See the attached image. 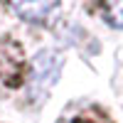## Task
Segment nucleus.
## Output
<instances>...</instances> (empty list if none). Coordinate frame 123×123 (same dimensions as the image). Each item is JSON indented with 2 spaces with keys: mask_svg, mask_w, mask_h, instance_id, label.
Segmentation results:
<instances>
[{
  "mask_svg": "<svg viewBox=\"0 0 123 123\" xmlns=\"http://www.w3.org/2000/svg\"><path fill=\"white\" fill-rule=\"evenodd\" d=\"M30 79V64L25 57V47L15 37H0V86L20 89Z\"/></svg>",
  "mask_w": 123,
  "mask_h": 123,
  "instance_id": "1",
  "label": "nucleus"
},
{
  "mask_svg": "<svg viewBox=\"0 0 123 123\" xmlns=\"http://www.w3.org/2000/svg\"><path fill=\"white\" fill-rule=\"evenodd\" d=\"M62 123H113V118H111L108 108L89 104V106H81L76 113L62 118Z\"/></svg>",
  "mask_w": 123,
  "mask_h": 123,
  "instance_id": "2",
  "label": "nucleus"
},
{
  "mask_svg": "<svg viewBox=\"0 0 123 123\" xmlns=\"http://www.w3.org/2000/svg\"><path fill=\"white\" fill-rule=\"evenodd\" d=\"M12 10L15 12H20L22 17H27V20H32V22H44V17H47V12L49 10H57V5H12Z\"/></svg>",
  "mask_w": 123,
  "mask_h": 123,
  "instance_id": "3",
  "label": "nucleus"
}]
</instances>
